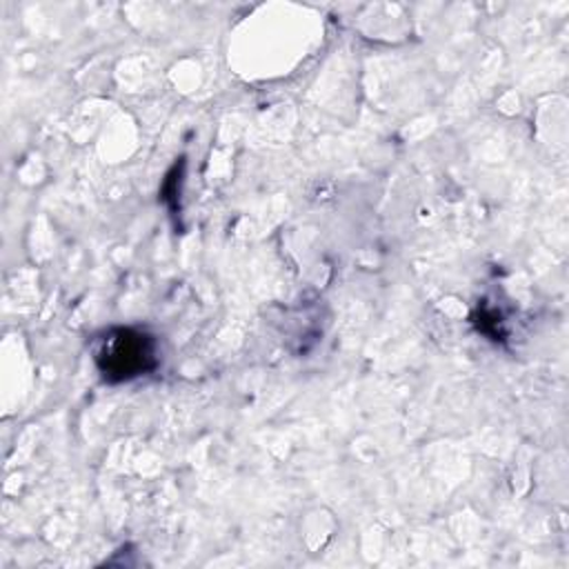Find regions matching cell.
Wrapping results in <instances>:
<instances>
[{
    "label": "cell",
    "instance_id": "6da1fadb",
    "mask_svg": "<svg viewBox=\"0 0 569 569\" xmlns=\"http://www.w3.org/2000/svg\"><path fill=\"white\" fill-rule=\"evenodd\" d=\"M93 353L98 371L109 382L131 380L158 365L156 340L136 329H111L98 340Z\"/></svg>",
    "mask_w": 569,
    "mask_h": 569
}]
</instances>
